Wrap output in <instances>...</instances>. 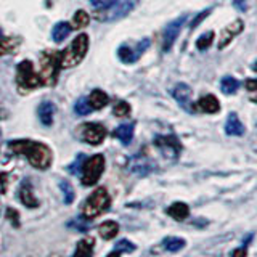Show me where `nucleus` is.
<instances>
[{
    "mask_svg": "<svg viewBox=\"0 0 257 257\" xmlns=\"http://www.w3.org/2000/svg\"><path fill=\"white\" fill-rule=\"evenodd\" d=\"M8 150L15 155L26 156L29 164L39 171H45L52 166L53 155L52 150L47 145L40 142H31V140H13L8 143Z\"/></svg>",
    "mask_w": 257,
    "mask_h": 257,
    "instance_id": "obj_1",
    "label": "nucleus"
},
{
    "mask_svg": "<svg viewBox=\"0 0 257 257\" xmlns=\"http://www.w3.org/2000/svg\"><path fill=\"white\" fill-rule=\"evenodd\" d=\"M88 52V36L87 34H79L69 47L63 50V53L58 56L60 69H66L77 66V64L85 58Z\"/></svg>",
    "mask_w": 257,
    "mask_h": 257,
    "instance_id": "obj_2",
    "label": "nucleus"
},
{
    "mask_svg": "<svg viewBox=\"0 0 257 257\" xmlns=\"http://www.w3.org/2000/svg\"><path fill=\"white\" fill-rule=\"evenodd\" d=\"M109 206H111V198L108 195V191L104 188H96L84 203L82 215L84 219L92 220L95 217L101 215L103 212H106Z\"/></svg>",
    "mask_w": 257,
    "mask_h": 257,
    "instance_id": "obj_3",
    "label": "nucleus"
},
{
    "mask_svg": "<svg viewBox=\"0 0 257 257\" xmlns=\"http://www.w3.org/2000/svg\"><path fill=\"white\" fill-rule=\"evenodd\" d=\"M58 53L55 52H44L40 55V80L42 85L53 87L58 80L60 72V63H58Z\"/></svg>",
    "mask_w": 257,
    "mask_h": 257,
    "instance_id": "obj_4",
    "label": "nucleus"
},
{
    "mask_svg": "<svg viewBox=\"0 0 257 257\" xmlns=\"http://www.w3.org/2000/svg\"><path fill=\"white\" fill-rule=\"evenodd\" d=\"M16 84L20 85V88H26V90H34L42 85L40 76L34 71V66L29 60H23L16 68Z\"/></svg>",
    "mask_w": 257,
    "mask_h": 257,
    "instance_id": "obj_5",
    "label": "nucleus"
},
{
    "mask_svg": "<svg viewBox=\"0 0 257 257\" xmlns=\"http://www.w3.org/2000/svg\"><path fill=\"white\" fill-rule=\"evenodd\" d=\"M80 171H82V185L92 187V185L98 182V179L104 171V156L95 155L92 158L85 159L82 163V167H80Z\"/></svg>",
    "mask_w": 257,
    "mask_h": 257,
    "instance_id": "obj_6",
    "label": "nucleus"
},
{
    "mask_svg": "<svg viewBox=\"0 0 257 257\" xmlns=\"http://www.w3.org/2000/svg\"><path fill=\"white\" fill-rule=\"evenodd\" d=\"M139 0H117V2L112 5L108 10H104L106 13H96V18L100 21H116L127 16L134 10V7L137 5Z\"/></svg>",
    "mask_w": 257,
    "mask_h": 257,
    "instance_id": "obj_7",
    "label": "nucleus"
},
{
    "mask_svg": "<svg viewBox=\"0 0 257 257\" xmlns=\"http://www.w3.org/2000/svg\"><path fill=\"white\" fill-rule=\"evenodd\" d=\"M155 145L167 159H177L182 151V143L175 135H158Z\"/></svg>",
    "mask_w": 257,
    "mask_h": 257,
    "instance_id": "obj_8",
    "label": "nucleus"
},
{
    "mask_svg": "<svg viewBox=\"0 0 257 257\" xmlns=\"http://www.w3.org/2000/svg\"><path fill=\"white\" fill-rule=\"evenodd\" d=\"M148 47H150V39H142L140 42L135 45V48L122 44L117 50V56L122 63L131 64V63H135L137 60H139L140 56L148 50Z\"/></svg>",
    "mask_w": 257,
    "mask_h": 257,
    "instance_id": "obj_9",
    "label": "nucleus"
},
{
    "mask_svg": "<svg viewBox=\"0 0 257 257\" xmlns=\"http://www.w3.org/2000/svg\"><path fill=\"white\" fill-rule=\"evenodd\" d=\"M185 21H187V15H182L180 18L174 20L172 23H169L166 26L164 34H163V50L164 52H169L172 48L177 37H179V34H180V29H182Z\"/></svg>",
    "mask_w": 257,
    "mask_h": 257,
    "instance_id": "obj_10",
    "label": "nucleus"
},
{
    "mask_svg": "<svg viewBox=\"0 0 257 257\" xmlns=\"http://www.w3.org/2000/svg\"><path fill=\"white\" fill-rule=\"evenodd\" d=\"M80 132H82V139L90 143V145H100L104 137H106V127L103 124H96V122H87L80 127Z\"/></svg>",
    "mask_w": 257,
    "mask_h": 257,
    "instance_id": "obj_11",
    "label": "nucleus"
},
{
    "mask_svg": "<svg viewBox=\"0 0 257 257\" xmlns=\"http://www.w3.org/2000/svg\"><path fill=\"white\" fill-rule=\"evenodd\" d=\"M172 96L175 98V101L180 104V106L188 111V112H195V106L191 104V96H193V90L191 87L187 84H177L175 88L172 90Z\"/></svg>",
    "mask_w": 257,
    "mask_h": 257,
    "instance_id": "obj_12",
    "label": "nucleus"
},
{
    "mask_svg": "<svg viewBox=\"0 0 257 257\" xmlns=\"http://www.w3.org/2000/svg\"><path fill=\"white\" fill-rule=\"evenodd\" d=\"M244 29V21L243 20H235L231 21L227 28H225L222 32H220V37H219V48H225L228 44H231V40L235 39L238 34H241Z\"/></svg>",
    "mask_w": 257,
    "mask_h": 257,
    "instance_id": "obj_13",
    "label": "nucleus"
},
{
    "mask_svg": "<svg viewBox=\"0 0 257 257\" xmlns=\"http://www.w3.org/2000/svg\"><path fill=\"white\" fill-rule=\"evenodd\" d=\"M55 104L52 101H42L37 108V116L40 119V122L44 125H52L53 124V117H55Z\"/></svg>",
    "mask_w": 257,
    "mask_h": 257,
    "instance_id": "obj_14",
    "label": "nucleus"
},
{
    "mask_svg": "<svg viewBox=\"0 0 257 257\" xmlns=\"http://www.w3.org/2000/svg\"><path fill=\"white\" fill-rule=\"evenodd\" d=\"M20 199L21 203L26 206V207H37L39 206V201L34 196V191H32V187L29 180H24L20 187Z\"/></svg>",
    "mask_w": 257,
    "mask_h": 257,
    "instance_id": "obj_15",
    "label": "nucleus"
},
{
    "mask_svg": "<svg viewBox=\"0 0 257 257\" xmlns=\"http://www.w3.org/2000/svg\"><path fill=\"white\" fill-rule=\"evenodd\" d=\"M225 132H227V135H231V137H241L244 134V125L239 120L236 112H230L228 114L227 124H225Z\"/></svg>",
    "mask_w": 257,
    "mask_h": 257,
    "instance_id": "obj_16",
    "label": "nucleus"
},
{
    "mask_svg": "<svg viewBox=\"0 0 257 257\" xmlns=\"http://www.w3.org/2000/svg\"><path fill=\"white\" fill-rule=\"evenodd\" d=\"M134 131H135V122H127V124H120L114 132H112V137H116V139L124 143V145H128L134 139Z\"/></svg>",
    "mask_w": 257,
    "mask_h": 257,
    "instance_id": "obj_17",
    "label": "nucleus"
},
{
    "mask_svg": "<svg viewBox=\"0 0 257 257\" xmlns=\"http://www.w3.org/2000/svg\"><path fill=\"white\" fill-rule=\"evenodd\" d=\"M198 106L201 108V111L207 112V114H215V112L220 111V101L215 98L214 95H204L201 96L199 101H198Z\"/></svg>",
    "mask_w": 257,
    "mask_h": 257,
    "instance_id": "obj_18",
    "label": "nucleus"
},
{
    "mask_svg": "<svg viewBox=\"0 0 257 257\" xmlns=\"http://www.w3.org/2000/svg\"><path fill=\"white\" fill-rule=\"evenodd\" d=\"M87 100H88V103H90L92 109H101L109 103V96L103 90H100V88H95V90L88 95Z\"/></svg>",
    "mask_w": 257,
    "mask_h": 257,
    "instance_id": "obj_19",
    "label": "nucleus"
},
{
    "mask_svg": "<svg viewBox=\"0 0 257 257\" xmlns=\"http://www.w3.org/2000/svg\"><path fill=\"white\" fill-rule=\"evenodd\" d=\"M71 24L66 23V21H60V23H56L53 29H52V39H53V42L56 44H61L64 39H66L69 34H71Z\"/></svg>",
    "mask_w": 257,
    "mask_h": 257,
    "instance_id": "obj_20",
    "label": "nucleus"
},
{
    "mask_svg": "<svg viewBox=\"0 0 257 257\" xmlns=\"http://www.w3.org/2000/svg\"><path fill=\"white\" fill-rule=\"evenodd\" d=\"M167 214L171 215L172 219L182 222V220H185L190 215V207L185 203H174L172 206L167 207Z\"/></svg>",
    "mask_w": 257,
    "mask_h": 257,
    "instance_id": "obj_21",
    "label": "nucleus"
},
{
    "mask_svg": "<svg viewBox=\"0 0 257 257\" xmlns=\"http://www.w3.org/2000/svg\"><path fill=\"white\" fill-rule=\"evenodd\" d=\"M131 169L135 172V174H140V175H145L153 171V164L151 161L147 159L145 156H137L134 158L132 164H131Z\"/></svg>",
    "mask_w": 257,
    "mask_h": 257,
    "instance_id": "obj_22",
    "label": "nucleus"
},
{
    "mask_svg": "<svg viewBox=\"0 0 257 257\" xmlns=\"http://www.w3.org/2000/svg\"><path fill=\"white\" fill-rule=\"evenodd\" d=\"M92 254H93V239L84 238L77 243L76 252L72 257H92Z\"/></svg>",
    "mask_w": 257,
    "mask_h": 257,
    "instance_id": "obj_23",
    "label": "nucleus"
},
{
    "mask_svg": "<svg viewBox=\"0 0 257 257\" xmlns=\"http://www.w3.org/2000/svg\"><path fill=\"white\" fill-rule=\"evenodd\" d=\"M117 231H119V225L116 222H112V220H106V222H103L100 225V228H98V233H100V236L103 239H111V238H114L117 235Z\"/></svg>",
    "mask_w": 257,
    "mask_h": 257,
    "instance_id": "obj_24",
    "label": "nucleus"
},
{
    "mask_svg": "<svg viewBox=\"0 0 257 257\" xmlns=\"http://www.w3.org/2000/svg\"><path fill=\"white\" fill-rule=\"evenodd\" d=\"M238 88H239V82L235 79V77H231V76H225L222 80H220V90L222 93L225 95H233V93H236L238 92Z\"/></svg>",
    "mask_w": 257,
    "mask_h": 257,
    "instance_id": "obj_25",
    "label": "nucleus"
},
{
    "mask_svg": "<svg viewBox=\"0 0 257 257\" xmlns=\"http://www.w3.org/2000/svg\"><path fill=\"white\" fill-rule=\"evenodd\" d=\"M88 23H90V16H88L84 10H77L74 18H72V23H69V24L72 29H82V28L88 26Z\"/></svg>",
    "mask_w": 257,
    "mask_h": 257,
    "instance_id": "obj_26",
    "label": "nucleus"
},
{
    "mask_svg": "<svg viewBox=\"0 0 257 257\" xmlns=\"http://www.w3.org/2000/svg\"><path fill=\"white\" fill-rule=\"evenodd\" d=\"M164 247L167 249L169 252H177L180 251V249L185 247V244H187V241H185L183 238H175V236H169L164 239Z\"/></svg>",
    "mask_w": 257,
    "mask_h": 257,
    "instance_id": "obj_27",
    "label": "nucleus"
},
{
    "mask_svg": "<svg viewBox=\"0 0 257 257\" xmlns=\"http://www.w3.org/2000/svg\"><path fill=\"white\" fill-rule=\"evenodd\" d=\"M214 37H215V34L212 31H209V32H206V34H203L201 36L198 40H196V47H198V50H207L209 47L212 45V42H214Z\"/></svg>",
    "mask_w": 257,
    "mask_h": 257,
    "instance_id": "obj_28",
    "label": "nucleus"
},
{
    "mask_svg": "<svg viewBox=\"0 0 257 257\" xmlns=\"http://www.w3.org/2000/svg\"><path fill=\"white\" fill-rule=\"evenodd\" d=\"M60 188H61V191H63L64 203H66V204H71L72 201H74V188H72V185H71L68 180H61V182H60Z\"/></svg>",
    "mask_w": 257,
    "mask_h": 257,
    "instance_id": "obj_29",
    "label": "nucleus"
},
{
    "mask_svg": "<svg viewBox=\"0 0 257 257\" xmlns=\"http://www.w3.org/2000/svg\"><path fill=\"white\" fill-rule=\"evenodd\" d=\"M74 111L79 116H87V114H90L93 109L90 108V103H88L87 98H79L74 104Z\"/></svg>",
    "mask_w": 257,
    "mask_h": 257,
    "instance_id": "obj_30",
    "label": "nucleus"
},
{
    "mask_svg": "<svg viewBox=\"0 0 257 257\" xmlns=\"http://www.w3.org/2000/svg\"><path fill=\"white\" fill-rule=\"evenodd\" d=\"M112 112H114V116L117 117H125L131 114V104L127 101H117L114 104V108H112Z\"/></svg>",
    "mask_w": 257,
    "mask_h": 257,
    "instance_id": "obj_31",
    "label": "nucleus"
},
{
    "mask_svg": "<svg viewBox=\"0 0 257 257\" xmlns=\"http://www.w3.org/2000/svg\"><path fill=\"white\" fill-rule=\"evenodd\" d=\"M16 42H18V40L7 39V37L0 36V55H5L8 52H13V48L16 47Z\"/></svg>",
    "mask_w": 257,
    "mask_h": 257,
    "instance_id": "obj_32",
    "label": "nucleus"
},
{
    "mask_svg": "<svg viewBox=\"0 0 257 257\" xmlns=\"http://www.w3.org/2000/svg\"><path fill=\"white\" fill-rule=\"evenodd\" d=\"M211 12H212V8H207V10H204V12H201L199 15H196L195 18H193V21L190 23V29H195V28H198L201 23H203L209 15H211Z\"/></svg>",
    "mask_w": 257,
    "mask_h": 257,
    "instance_id": "obj_33",
    "label": "nucleus"
},
{
    "mask_svg": "<svg viewBox=\"0 0 257 257\" xmlns=\"http://www.w3.org/2000/svg\"><path fill=\"white\" fill-rule=\"evenodd\" d=\"M116 2L117 0H90V4L95 8H98V10H108V8H111Z\"/></svg>",
    "mask_w": 257,
    "mask_h": 257,
    "instance_id": "obj_34",
    "label": "nucleus"
},
{
    "mask_svg": "<svg viewBox=\"0 0 257 257\" xmlns=\"http://www.w3.org/2000/svg\"><path fill=\"white\" fill-rule=\"evenodd\" d=\"M135 249V246L131 243V241H127V239H122V241H119V243L116 244V251L119 252H132Z\"/></svg>",
    "mask_w": 257,
    "mask_h": 257,
    "instance_id": "obj_35",
    "label": "nucleus"
},
{
    "mask_svg": "<svg viewBox=\"0 0 257 257\" xmlns=\"http://www.w3.org/2000/svg\"><path fill=\"white\" fill-rule=\"evenodd\" d=\"M7 219H10L15 227H18V225H20V222H18V212H16L15 209H8V211H7Z\"/></svg>",
    "mask_w": 257,
    "mask_h": 257,
    "instance_id": "obj_36",
    "label": "nucleus"
},
{
    "mask_svg": "<svg viewBox=\"0 0 257 257\" xmlns=\"http://www.w3.org/2000/svg\"><path fill=\"white\" fill-rule=\"evenodd\" d=\"M244 87L247 88L249 92L257 90V79H247L246 82H244Z\"/></svg>",
    "mask_w": 257,
    "mask_h": 257,
    "instance_id": "obj_37",
    "label": "nucleus"
},
{
    "mask_svg": "<svg viewBox=\"0 0 257 257\" xmlns=\"http://www.w3.org/2000/svg\"><path fill=\"white\" fill-rule=\"evenodd\" d=\"M247 255V251H246V246L239 247V249H235V251L231 252V257H246Z\"/></svg>",
    "mask_w": 257,
    "mask_h": 257,
    "instance_id": "obj_38",
    "label": "nucleus"
},
{
    "mask_svg": "<svg viewBox=\"0 0 257 257\" xmlns=\"http://www.w3.org/2000/svg\"><path fill=\"white\" fill-rule=\"evenodd\" d=\"M235 2V5L238 7V10H246V4H244V0H233Z\"/></svg>",
    "mask_w": 257,
    "mask_h": 257,
    "instance_id": "obj_39",
    "label": "nucleus"
},
{
    "mask_svg": "<svg viewBox=\"0 0 257 257\" xmlns=\"http://www.w3.org/2000/svg\"><path fill=\"white\" fill-rule=\"evenodd\" d=\"M106 257H120V252H119V251H114V252H111V254H108Z\"/></svg>",
    "mask_w": 257,
    "mask_h": 257,
    "instance_id": "obj_40",
    "label": "nucleus"
},
{
    "mask_svg": "<svg viewBox=\"0 0 257 257\" xmlns=\"http://www.w3.org/2000/svg\"><path fill=\"white\" fill-rule=\"evenodd\" d=\"M0 111H4V108L0 106ZM7 117V112H0V119H5Z\"/></svg>",
    "mask_w": 257,
    "mask_h": 257,
    "instance_id": "obj_41",
    "label": "nucleus"
},
{
    "mask_svg": "<svg viewBox=\"0 0 257 257\" xmlns=\"http://www.w3.org/2000/svg\"><path fill=\"white\" fill-rule=\"evenodd\" d=\"M252 69H254V71H255V72H257V61H255V63H254V64H252Z\"/></svg>",
    "mask_w": 257,
    "mask_h": 257,
    "instance_id": "obj_42",
    "label": "nucleus"
},
{
    "mask_svg": "<svg viewBox=\"0 0 257 257\" xmlns=\"http://www.w3.org/2000/svg\"><path fill=\"white\" fill-rule=\"evenodd\" d=\"M252 101H254V103H257V96H255V98H252Z\"/></svg>",
    "mask_w": 257,
    "mask_h": 257,
    "instance_id": "obj_43",
    "label": "nucleus"
},
{
    "mask_svg": "<svg viewBox=\"0 0 257 257\" xmlns=\"http://www.w3.org/2000/svg\"><path fill=\"white\" fill-rule=\"evenodd\" d=\"M0 36H2V31H0Z\"/></svg>",
    "mask_w": 257,
    "mask_h": 257,
    "instance_id": "obj_44",
    "label": "nucleus"
}]
</instances>
